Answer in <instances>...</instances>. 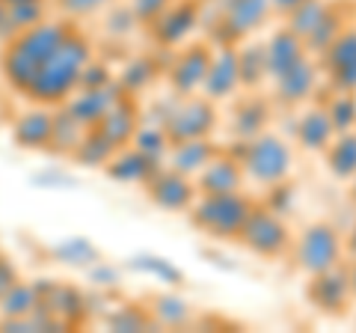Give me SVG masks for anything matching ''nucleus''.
<instances>
[{
	"label": "nucleus",
	"mask_w": 356,
	"mask_h": 333,
	"mask_svg": "<svg viewBox=\"0 0 356 333\" xmlns=\"http://www.w3.org/2000/svg\"><path fill=\"white\" fill-rule=\"evenodd\" d=\"M77 27V21L72 18H42L39 24H33L27 30L9 36L6 42H0V75L9 90H15L21 98H27L33 81L39 77L42 65L48 63V57L63 45V39Z\"/></svg>",
	"instance_id": "nucleus-1"
},
{
	"label": "nucleus",
	"mask_w": 356,
	"mask_h": 333,
	"mask_svg": "<svg viewBox=\"0 0 356 333\" xmlns=\"http://www.w3.org/2000/svg\"><path fill=\"white\" fill-rule=\"evenodd\" d=\"M92 57H95L92 39H89L81 27H74L69 36L63 39V45L48 57V63L42 65L39 77L33 81L30 93H27V102L60 107L65 98L77 90L81 75H83L86 63Z\"/></svg>",
	"instance_id": "nucleus-2"
},
{
	"label": "nucleus",
	"mask_w": 356,
	"mask_h": 333,
	"mask_svg": "<svg viewBox=\"0 0 356 333\" xmlns=\"http://www.w3.org/2000/svg\"><path fill=\"white\" fill-rule=\"evenodd\" d=\"M259 199H252L247 191L238 194H202L187 212V220L196 232L214 241H229L235 244L243 224H247L250 212Z\"/></svg>",
	"instance_id": "nucleus-3"
},
{
	"label": "nucleus",
	"mask_w": 356,
	"mask_h": 333,
	"mask_svg": "<svg viewBox=\"0 0 356 333\" xmlns=\"http://www.w3.org/2000/svg\"><path fill=\"white\" fill-rule=\"evenodd\" d=\"M241 164L247 173V182L259 187H273L291 179L294 173V149L285 137L273 134L270 128L261 131L259 137L241 143Z\"/></svg>",
	"instance_id": "nucleus-4"
},
{
	"label": "nucleus",
	"mask_w": 356,
	"mask_h": 333,
	"mask_svg": "<svg viewBox=\"0 0 356 333\" xmlns=\"http://www.w3.org/2000/svg\"><path fill=\"white\" fill-rule=\"evenodd\" d=\"M235 244H241L243 250H250L252 256H259L264 262H280L291 256L294 232L282 220V215H276L264 203H255Z\"/></svg>",
	"instance_id": "nucleus-5"
},
{
	"label": "nucleus",
	"mask_w": 356,
	"mask_h": 333,
	"mask_svg": "<svg viewBox=\"0 0 356 333\" xmlns=\"http://www.w3.org/2000/svg\"><path fill=\"white\" fill-rule=\"evenodd\" d=\"M288 259H294V268L306 277L330 271L344 262V235L327 220H315V224L303 226L300 235H294Z\"/></svg>",
	"instance_id": "nucleus-6"
},
{
	"label": "nucleus",
	"mask_w": 356,
	"mask_h": 333,
	"mask_svg": "<svg viewBox=\"0 0 356 333\" xmlns=\"http://www.w3.org/2000/svg\"><path fill=\"white\" fill-rule=\"evenodd\" d=\"M220 125V110L217 102L208 95L193 93V95H172L170 107L163 114L161 128L166 131L170 143L193 140V137H214Z\"/></svg>",
	"instance_id": "nucleus-7"
},
{
	"label": "nucleus",
	"mask_w": 356,
	"mask_h": 333,
	"mask_svg": "<svg viewBox=\"0 0 356 333\" xmlns=\"http://www.w3.org/2000/svg\"><path fill=\"white\" fill-rule=\"evenodd\" d=\"M217 18L208 30V39L214 45H238L250 39L255 30H261L270 18V0H214Z\"/></svg>",
	"instance_id": "nucleus-8"
},
{
	"label": "nucleus",
	"mask_w": 356,
	"mask_h": 333,
	"mask_svg": "<svg viewBox=\"0 0 356 333\" xmlns=\"http://www.w3.org/2000/svg\"><path fill=\"white\" fill-rule=\"evenodd\" d=\"M214 60V42L211 39H187L178 45L170 65H166V86L172 95H193L202 90L208 65Z\"/></svg>",
	"instance_id": "nucleus-9"
},
{
	"label": "nucleus",
	"mask_w": 356,
	"mask_h": 333,
	"mask_svg": "<svg viewBox=\"0 0 356 333\" xmlns=\"http://www.w3.org/2000/svg\"><path fill=\"white\" fill-rule=\"evenodd\" d=\"M143 194L152 206H158L161 212H170V215H187L191 206L196 203V182L191 176L172 170V166L161 164L146 182H143Z\"/></svg>",
	"instance_id": "nucleus-10"
},
{
	"label": "nucleus",
	"mask_w": 356,
	"mask_h": 333,
	"mask_svg": "<svg viewBox=\"0 0 356 333\" xmlns=\"http://www.w3.org/2000/svg\"><path fill=\"white\" fill-rule=\"evenodd\" d=\"M202 0H172L163 13L146 27L152 42L161 51H175L193 36V30L202 21Z\"/></svg>",
	"instance_id": "nucleus-11"
},
{
	"label": "nucleus",
	"mask_w": 356,
	"mask_h": 333,
	"mask_svg": "<svg viewBox=\"0 0 356 333\" xmlns=\"http://www.w3.org/2000/svg\"><path fill=\"white\" fill-rule=\"evenodd\" d=\"M306 301L324 316L341 318L350 313V307L356 304L350 295V283H348V271H344V262L336 265L330 271L312 274L306 283Z\"/></svg>",
	"instance_id": "nucleus-12"
},
{
	"label": "nucleus",
	"mask_w": 356,
	"mask_h": 333,
	"mask_svg": "<svg viewBox=\"0 0 356 333\" xmlns=\"http://www.w3.org/2000/svg\"><path fill=\"white\" fill-rule=\"evenodd\" d=\"M315 60L321 65V75L327 77L330 90L356 93V24L344 27L339 39Z\"/></svg>",
	"instance_id": "nucleus-13"
},
{
	"label": "nucleus",
	"mask_w": 356,
	"mask_h": 333,
	"mask_svg": "<svg viewBox=\"0 0 356 333\" xmlns=\"http://www.w3.org/2000/svg\"><path fill=\"white\" fill-rule=\"evenodd\" d=\"M122 95H125V90H122L116 81L102 84V86H81V90H74L60 107L72 119L81 122L83 128H95Z\"/></svg>",
	"instance_id": "nucleus-14"
},
{
	"label": "nucleus",
	"mask_w": 356,
	"mask_h": 333,
	"mask_svg": "<svg viewBox=\"0 0 356 333\" xmlns=\"http://www.w3.org/2000/svg\"><path fill=\"white\" fill-rule=\"evenodd\" d=\"M199 196L202 194H238L247 187V173L235 152L220 149L202 170L193 176Z\"/></svg>",
	"instance_id": "nucleus-15"
},
{
	"label": "nucleus",
	"mask_w": 356,
	"mask_h": 333,
	"mask_svg": "<svg viewBox=\"0 0 356 333\" xmlns=\"http://www.w3.org/2000/svg\"><path fill=\"white\" fill-rule=\"evenodd\" d=\"M232 134L238 143H247L259 137L261 131L270 128L273 122V98H267L261 90H250L243 95H235L232 104Z\"/></svg>",
	"instance_id": "nucleus-16"
},
{
	"label": "nucleus",
	"mask_w": 356,
	"mask_h": 333,
	"mask_svg": "<svg viewBox=\"0 0 356 333\" xmlns=\"http://www.w3.org/2000/svg\"><path fill=\"white\" fill-rule=\"evenodd\" d=\"M241 90V69H238V45H214V60L208 65L202 81V95L211 102H232Z\"/></svg>",
	"instance_id": "nucleus-17"
},
{
	"label": "nucleus",
	"mask_w": 356,
	"mask_h": 333,
	"mask_svg": "<svg viewBox=\"0 0 356 333\" xmlns=\"http://www.w3.org/2000/svg\"><path fill=\"white\" fill-rule=\"evenodd\" d=\"M321 84V65L315 57L300 60L294 69H288L273 81V102L282 107H297L315 98Z\"/></svg>",
	"instance_id": "nucleus-18"
},
{
	"label": "nucleus",
	"mask_w": 356,
	"mask_h": 333,
	"mask_svg": "<svg viewBox=\"0 0 356 333\" xmlns=\"http://www.w3.org/2000/svg\"><path fill=\"white\" fill-rule=\"evenodd\" d=\"M143 125V110H140V98L137 95H122L119 102L107 110V116L98 122L95 131L102 134L113 149H125L134 143V134Z\"/></svg>",
	"instance_id": "nucleus-19"
},
{
	"label": "nucleus",
	"mask_w": 356,
	"mask_h": 333,
	"mask_svg": "<svg viewBox=\"0 0 356 333\" xmlns=\"http://www.w3.org/2000/svg\"><path fill=\"white\" fill-rule=\"evenodd\" d=\"M51 131H54V107L48 104H33L13 119V140L18 149L27 152H48L51 146Z\"/></svg>",
	"instance_id": "nucleus-20"
},
{
	"label": "nucleus",
	"mask_w": 356,
	"mask_h": 333,
	"mask_svg": "<svg viewBox=\"0 0 356 333\" xmlns=\"http://www.w3.org/2000/svg\"><path fill=\"white\" fill-rule=\"evenodd\" d=\"M264 51H267V81H276L280 75H285L288 69H294L300 60L312 57L306 51V42L291 33L285 24L280 30H273V36L264 42Z\"/></svg>",
	"instance_id": "nucleus-21"
},
{
	"label": "nucleus",
	"mask_w": 356,
	"mask_h": 333,
	"mask_svg": "<svg viewBox=\"0 0 356 333\" xmlns=\"http://www.w3.org/2000/svg\"><path fill=\"white\" fill-rule=\"evenodd\" d=\"M332 137H336V128H332V119L324 110V104L309 107L294 119V140H297V146L309 155H321L330 146Z\"/></svg>",
	"instance_id": "nucleus-22"
},
{
	"label": "nucleus",
	"mask_w": 356,
	"mask_h": 333,
	"mask_svg": "<svg viewBox=\"0 0 356 333\" xmlns=\"http://www.w3.org/2000/svg\"><path fill=\"white\" fill-rule=\"evenodd\" d=\"M353 18H356V13L353 9H344L341 0H327V9H324V15H321L318 27L312 30L306 39V51L312 57H321V54L339 39V33L353 24Z\"/></svg>",
	"instance_id": "nucleus-23"
},
{
	"label": "nucleus",
	"mask_w": 356,
	"mask_h": 333,
	"mask_svg": "<svg viewBox=\"0 0 356 333\" xmlns=\"http://www.w3.org/2000/svg\"><path fill=\"white\" fill-rule=\"evenodd\" d=\"M222 146L214 143L211 137H193V140H181V143H172L170 152H166V166H172V170L184 173V176H193L202 170V166L214 158Z\"/></svg>",
	"instance_id": "nucleus-24"
},
{
	"label": "nucleus",
	"mask_w": 356,
	"mask_h": 333,
	"mask_svg": "<svg viewBox=\"0 0 356 333\" xmlns=\"http://www.w3.org/2000/svg\"><path fill=\"white\" fill-rule=\"evenodd\" d=\"M158 166H161V161H152L134 146H125V149H116L110 155V161L104 164V173L122 185H143Z\"/></svg>",
	"instance_id": "nucleus-25"
},
{
	"label": "nucleus",
	"mask_w": 356,
	"mask_h": 333,
	"mask_svg": "<svg viewBox=\"0 0 356 333\" xmlns=\"http://www.w3.org/2000/svg\"><path fill=\"white\" fill-rule=\"evenodd\" d=\"M321 155H324V164L332 179H339V182L356 179V128L339 131Z\"/></svg>",
	"instance_id": "nucleus-26"
},
{
	"label": "nucleus",
	"mask_w": 356,
	"mask_h": 333,
	"mask_svg": "<svg viewBox=\"0 0 356 333\" xmlns=\"http://www.w3.org/2000/svg\"><path fill=\"white\" fill-rule=\"evenodd\" d=\"M238 69H241V90H261L267 81V51L259 39L238 42Z\"/></svg>",
	"instance_id": "nucleus-27"
},
{
	"label": "nucleus",
	"mask_w": 356,
	"mask_h": 333,
	"mask_svg": "<svg viewBox=\"0 0 356 333\" xmlns=\"http://www.w3.org/2000/svg\"><path fill=\"white\" fill-rule=\"evenodd\" d=\"M154 81H158V60H154L152 54H137V57H131L125 63V69L116 75V84L128 95H137V98L146 93Z\"/></svg>",
	"instance_id": "nucleus-28"
},
{
	"label": "nucleus",
	"mask_w": 356,
	"mask_h": 333,
	"mask_svg": "<svg viewBox=\"0 0 356 333\" xmlns=\"http://www.w3.org/2000/svg\"><path fill=\"white\" fill-rule=\"evenodd\" d=\"M42 307V292L36 283L18 280L0 297V318H27Z\"/></svg>",
	"instance_id": "nucleus-29"
},
{
	"label": "nucleus",
	"mask_w": 356,
	"mask_h": 333,
	"mask_svg": "<svg viewBox=\"0 0 356 333\" xmlns=\"http://www.w3.org/2000/svg\"><path fill=\"white\" fill-rule=\"evenodd\" d=\"M116 149L110 146V143L98 134L95 128H86L81 143L74 146V152L69 155V161L81 164V166H89V170H104V164L110 161V155H113Z\"/></svg>",
	"instance_id": "nucleus-30"
},
{
	"label": "nucleus",
	"mask_w": 356,
	"mask_h": 333,
	"mask_svg": "<svg viewBox=\"0 0 356 333\" xmlns=\"http://www.w3.org/2000/svg\"><path fill=\"white\" fill-rule=\"evenodd\" d=\"M83 131L86 128L77 119H72L63 107H54V131H51V146H48V152L60 155V158H69V155L74 152V146L81 143Z\"/></svg>",
	"instance_id": "nucleus-31"
},
{
	"label": "nucleus",
	"mask_w": 356,
	"mask_h": 333,
	"mask_svg": "<svg viewBox=\"0 0 356 333\" xmlns=\"http://www.w3.org/2000/svg\"><path fill=\"white\" fill-rule=\"evenodd\" d=\"M324 9H327V0H306V3H300L291 15L282 18V24L306 42L309 33L318 27V21H321V15H324Z\"/></svg>",
	"instance_id": "nucleus-32"
},
{
	"label": "nucleus",
	"mask_w": 356,
	"mask_h": 333,
	"mask_svg": "<svg viewBox=\"0 0 356 333\" xmlns=\"http://www.w3.org/2000/svg\"><path fill=\"white\" fill-rule=\"evenodd\" d=\"M332 95L327 98L324 110L332 119V128L339 131H350L356 128V93H339V90H330Z\"/></svg>",
	"instance_id": "nucleus-33"
},
{
	"label": "nucleus",
	"mask_w": 356,
	"mask_h": 333,
	"mask_svg": "<svg viewBox=\"0 0 356 333\" xmlns=\"http://www.w3.org/2000/svg\"><path fill=\"white\" fill-rule=\"evenodd\" d=\"M137 152H143L146 158L152 161H166V152H170V137H166V131L163 128H149V125H140L137 128V134H134V143H131Z\"/></svg>",
	"instance_id": "nucleus-34"
},
{
	"label": "nucleus",
	"mask_w": 356,
	"mask_h": 333,
	"mask_svg": "<svg viewBox=\"0 0 356 333\" xmlns=\"http://www.w3.org/2000/svg\"><path fill=\"white\" fill-rule=\"evenodd\" d=\"M57 3V13L63 18H72V21H83V18H92V15H102L107 13L116 0H54Z\"/></svg>",
	"instance_id": "nucleus-35"
},
{
	"label": "nucleus",
	"mask_w": 356,
	"mask_h": 333,
	"mask_svg": "<svg viewBox=\"0 0 356 333\" xmlns=\"http://www.w3.org/2000/svg\"><path fill=\"white\" fill-rule=\"evenodd\" d=\"M172 0H131V13H134V18H137V24L140 27H149L154 18H158L166 6H170Z\"/></svg>",
	"instance_id": "nucleus-36"
},
{
	"label": "nucleus",
	"mask_w": 356,
	"mask_h": 333,
	"mask_svg": "<svg viewBox=\"0 0 356 333\" xmlns=\"http://www.w3.org/2000/svg\"><path fill=\"white\" fill-rule=\"evenodd\" d=\"M152 325V318L146 313H140V309H122V316L113 318V327L116 330H143V327H149Z\"/></svg>",
	"instance_id": "nucleus-37"
},
{
	"label": "nucleus",
	"mask_w": 356,
	"mask_h": 333,
	"mask_svg": "<svg viewBox=\"0 0 356 333\" xmlns=\"http://www.w3.org/2000/svg\"><path fill=\"white\" fill-rule=\"evenodd\" d=\"M18 280H21V277H18V268H15V265L9 262L6 256H0V297H3Z\"/></svg>",
	"instance_id": "nucleus-38"
},
{
	"label": "nucleus",
	"mask_w": 356,
	"mask_h": 333,
	"mask_svg": "<svg viewBox=\"0 0 356 333\" xmlns=\"http://www.w3.org/2000/svg\"><path fill=\"white\" fill-rule=\"evenodd\" d=\"M300 3H306V0H270V13L285 18V15H291Z\"/></svg>",
	"instance_id": "nucleus-39"
},
{
	"label": "nucleus",
	"mask_w": 356,
	"mask_h": 333,
	"mask_svg": "<svg viewBox=\"0 0 356 333\" xmlns=\"http://www.w3.org/2000/svg\"><path fill=\"white\" fill-rule=\"evenodd\" d=\"M344 259H356V224L348 235H344Z\"/></svg>",
	"instance_id": "nucleus-40"
},
{
	"label": "nucleus",
	"mask_w": 356,
	"mask_h": 333,
	"mask_svg": "<svg viewBox=\"0 0 356 333\" xmlns=\"http://www.w3.org/2000/svg\"><path fill=\"white\" fill-rule=\"evenodd\" d=\"M6 13H9V6L0 0V42H6L13 33H9V18H6Z\"/></svg>",
	"instance_id": "nucleus-41"
},
{
	"label": "nucleus",
	"mask_w": 356,
	"mask_h": 333,
	"mask_svg": "<svg viewBox=\"0 0 356 333\" xmlns=\"http://www.w3.org/2000/svg\"><path fill=\"white\" fill-rule=\"evenodd\" d=\"M344 271H348L350 295H353V301H356V259H344Z\"/></svg>",
	"instance_id": "nucleus-42"
},
{
	"label": "nucleus",
	"mask_w": 356,
	"mask_h": 333,
	"mask_svg": "<svg viewBox=\"0 0 356 333\" xmlns=\"http://www.w3.org/2000/svg\"><path fill=\"white\" fill-rule=\"evenodd\" d=\"M3 3H18V0H3Z\"/></svg>",
	"instance_id": "nucleus-43"
},
{
	"label": "nucleus",
	"mask_w": 356,
	"mask_h": 333,
	"mask_svg": "<svg viewBox=\"0 0 356 333\" xmlns=\"http://www.w3.org/2000/svg\"><path fill=\"white\" fill-rule=\"evenodd\" d=\"M202 3H214V0H202Z\"/></svg>",
	"instance_id": "nucleus-44"
}]
</instances>
